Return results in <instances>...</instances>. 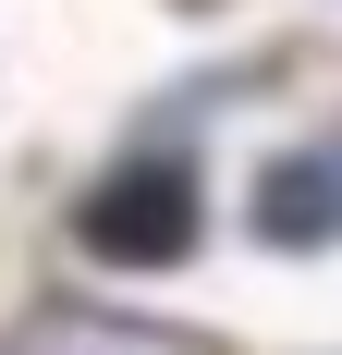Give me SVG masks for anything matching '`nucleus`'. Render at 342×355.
<instances>
[{"label":"nucleus","mask_w":342,"mask_h":355,"mask_svg":"<svg viewBox=\"0 0 342 355\" xmlns=\"http://www.w3.org/2000/svg\"><path fill=\"white\" fill-rule=\"evenodd\" d=\"M73 233H86V257H110V270H171V257L196 245V172H183V159H123L110 184H86Z\"/></svg>","instance_id":"obj_1"},{"label":"nucleus","mask_w":342,"mask_h":355,"mask_svg":"<svg viewBox=\"0 0 342 355\" xmlns=\"http://www.w3.org/2000/svg\"><path fill=\"white\" fill-rule=\"evenodd\" d=\"M257 233H269V245H330V233H342V172H330V159H269Z\"/></svg>","instance_id":"obj_2"},{"label":"nucleus","mask_w":342,"mask_h":355,"mask_svg":"<svg viewBox=\"0 0 342 355\" xmlns=\"http://www.w3.org/2000/svg\"><path fill=\"white\" fill-rule=\"evenodd\" d=\"M25 355H208V343L135 331V319H86V306H49V319H25Z\"/></svg>","instance_id":"obj_3"}]
</instances>
